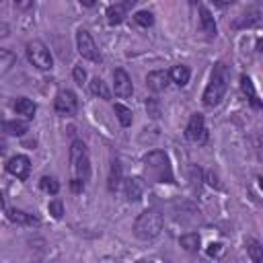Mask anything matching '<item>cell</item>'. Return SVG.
<instances>
[{
  "label": "cell",
  "instance_id": "cell-1",
  "mask_svg": "<svg viewBox=\"0 0 263 263\" xmlns=\"http://www.w3.org/2000/svg\"><path fill=\"white\" fill-rule=\"evenodd\" d=\"M228 80H230L228 66L224 62H218L214 66L212 76H210V82H208V86L203 90V105L205 107H216L224 99V95L228 90Z\"/></svg>",
  "mask_w": 263,
  "mask_h": 263
},
{
  "label": "cell",
  "instance_id": "cell-2",
  "mask_svg": "<svg viewBox=\"0 0 263 263\" xmlns=\"http://www.w3.org/2000/svg\"><path fill=\"white\" fill-rule=\"evenodd\" d=\"M144 171L146 177L154 183H173L171 160L162 150H152L144 156Z\"/></svg>",
  "mask_w": 263,
  "mask_h": 263
},
{
  "label": "cell",
  "instance_id": "cell-3",
  "mask_svg": "<svg viewBox=\"0 0 263 263\" xmlns=\"http://www.w3.org/2000/svg\"><path fill=\"white\" fill-rule=\"evenodd\" d=\"M162 226H164V218L158 210H146L142 212L138 218H136V224H134V234L140 238V240H152L156 238L160 232H162Z\"/></svg>",
  "mask_w": 263,
  "mask_h": 263
},
{
  "label": "cell",
  "instance_id": "cell-4",
  "mask_svg": "<svg viewBox=\"0 0 263 263\" xmlns=\"http://www.w3.org/2000/svg\"><path fill=\"white\" fill-rule=\"evenodd\" d=\"M70 162H72L76 179H80L82 183L90 179V158H88V150L82 140H74L70 144Z\"/></svg>",
  "mask_w": 263,
  "mask_h": 263
},
{
  "label": "cell",
  "instance_id": "cell-5",
  "mask_svg": "<svg viewBox=\"0 0 263 263\" xmlns=\"http://www.w3.org/2000/svg\"><path fill=\"white\" fill-rule=\"evenodd\" d=\"M27 58H29V62H31L35 68H39V70H49V68L53 66V58H51L47 45H45L43 41H39V39L27 43Z\"/></svg>",
  "mask_w": 263,
  "mask_h": 263
},
{
  "label": "cell",
  "instance_id": "cell-6",
  "mask_svg": "<svg viewBox=\"0 0 263 263\" xmlns=\"http://www.w3.org/2000/svg\"><path fill=\"white\" fill-rule=\"evenodd\" d=\"M53 109H55L58 115H64V117L76 115V111H78V99H76V95L72 90H68V88L66 90H60L55 95V99H53Z\"/></svg>",
  "mask_w": 263,
  "mask_h": 263
},
{
  "label": "cell",
  "instance_id": "cell-7",
  "mask_svg": "<svg viewBox=\"0 0 263 263\" xmlns=\"http://www.w3.org/2000/svg\"><path fill=\"white\" fill-rule=\"evenodd\" d=\"M76 45H78V53H80L84 60H90V62H99V60H101L99 49H97V45H95V41H92V37H90L88 31L80 29V31L76 33Z\"/></svg>",
  "mask_w": 263,
  "mask_h": 263
},
{
  "label": "cell",
  "instance_id": "cell-8",
  "mask_svg": "<svg viewBox=\"0 0 263 263\" xmlns=\"http://www.w3.org/2000/svg\"><path fill=\"white\" fill-rule=\"evenodd\" d=\"M185 136H187L189 142H195V144H203L208 140V129H205L203 115H199V113L191 115V119L185 127Z\"/></svg>",
  "mask_w": 263,
  "mask_h": 263
},
{
  "label": "cell",
  "instance_id": "cell-9",
  "mask_svg": "<svg viewBox=\"0 0 263 263\" xmlns=\"http://www.w3.org/2000/svg\"><path fill=\"white\" fill-rule=\"evenodd\" d=\"M113 88H115V95H117L119 99H127V97H132L134 86H132V78L127 76L125 70L117 68V70L113 72Z\"/></svg>",
  "mask_w": 263,
  "mask_h": 263
},
{
  "label": "cell",
  "instance_id": "cell-10",
  "mask_svg": "<svg viewBox=\"0 0 263 263\" xmlns=\"http://www.w3.org/2000/svg\"><path fill=\"white\" fill-rule=\"evenodd\" d=\"M6 168H8V173L14 175L16 179H27V175H29V171H31V160H29L25 154H16V156H12V158L8 160Z\"/></svg>",
  "mask_w": 263,
  "mask_h": 263
},
{
  "label": "cell",
  "instance_id": "cell-11",
  "mask_svg": "<svg viewBox=\"0 0 263 263\" xmlns=\"http://www.w3.org/2000/svg\"><path fill=\"white\" fill-rule=\"evenodd\" d=\"M168 72H164V70H154V72H150L148 76H146V84H148V88L150 90H154V92H160V90H164L166 86H168Z\"/></svg>",
  "mask_w": 263,
  "mask_h": 263
},
{
  "label": "cell",
  "instance_id": "cell-12",
  "mask_svg": "<svg viewBox=\"0 0 263 263\" xmlns=\"http://www.w3.org/2000/svg\"><path fill=\"white\" fill-rule=\"evenodd\" d=\"M12 109H14L18 115H23L25 119H33V115H35V111H37V105H35L31 99H27V97H18V99L12 103Z\"/></svg>",
  "mask_w": 263,
  "mask_h": 263
},
{
  "label": "cell",
  "instance_id": "cell-13",
  "mask_svg": "<svg viewBox=\"0 0 263 263\" xmlns=\"http://www.w3.org/2000/svg\"><path fill=\"white\" fill-rule=\"evenodd\" d=\"M132 4H134V0H132V2H121V4H111V6L107 8V21H109L111 25H119Z\"/></svg>",
  "mask_w": 263,
  "mask_h": 263
},
{
  "label": "cell",
  "instance_id": "cell-14",
  "mask_svg": "<svg viewBox=\"0 0 263 263\" xmlns=\"http://www.w3.org/2000/svg\"><path fill=\"white\" fill-rule=\"evenodd\" d=\"M199 23H201V29L208 37H216L218 29H216V23H214V16L212 12L205 8V6H199Z\"/></svg>",
  "mask_w": 263,
  "mask_h": 263
},
{
  "label": "cell",
  "instance_id": "cell-15",
  "mask_svg": "<svg viewBox=\"0 0 263 263\" xmlns=\"http://www.w3.org/2000/svg\"><path fill=\"white\" fill-rule=\"evenodd\" d=\"M189 76H191V70H189L187 66H183V64L173 66L171 72H168V78H171L177 86H185V84L189 82Z\"/></svg>",
  "mask_w": 263,
  "mask_h": 263
},
{
  "label": "cell",
  "instance_id": "cell-16",
  "mask_svg": "<svg viewBox=\"0 0 263 263\" xmlns=\"http://www.w3.org/2000/svg\"><path fill=\"white\" fill-rule=\"evenodd\" d=\"M27 121L21 119H12V121H0V132L8 134V136H23L27 132Z\"/></svg>",
  "mask_w": 263,
  "mask_h": 263
},
{
  "label": "cell",
  "instance_id": "cell-17",
  "mask_svg": "<svg viewBox=\"0 0 263 263\" xmlns=\"http://www.w3.org/2000/svg\"><path fill=\"white\" fill-rule=\"evenodd\" d=\"M240 90L247 95V99L251 101V105H253L255 109L261 107V101H259V97H257V92H255V86H253V82H251L249 76H240Z\"/></svg>",
  "mask_w": 263,
  "mask_h": 263
},
{
  "label": "cell",
  "instance_id": "cell-18",
  "mask_svg": "<svg viewBox=\"0 0 263 263\" xmlns=\"http://www.w3.org/2000/svg\"><path fill=\"white\" fill-rule=\"evenodd\" d=\"M125 193H127V199L132 201H138L144 193V183L142 179H127L125 181Z\"/></svg>",
  "mask_w": 263,
  "mask_h": 263
},
{
  "label": "cell",
  "instance_id": "cell-19",
  "mask_svg": "<svg viewBox=\"0 0 263 263\" xmlns=\"http://www.w3.org/2000/svg\"><path fill=\"white\" fill-rule=\"evenodd\" d=\"M8 218L16 224H39V218L33 216V214H27V212H21V210H8Z\"/></svg>",
  "mask_w": 263,
  "mask_h": 263
},
{
  "label": "cell",
  "instance_id": "cell-20",
  "mask_svg": "<svg viewBox=\"0 0 263 263\" xmlns=\"http://www.w3.org/2000/svg\"><path fill=\"white\" fill-rule=\"evenodd\" d=\"M121 185V164L119 160L111 162V173H109V191H117Z\"/></svg>",
  "mask_w": 263,
  "mask_h": 263
},
{
  "label": "cell",
  "instance_id": "cell-21",
  "mask_svg": "<svg viewBox=\"0 0 263 263\" xmlns=\"http://www.w3.org/2000/svg\"><path fill=\"white\" fill-rule=\"evenodd\" d=\"M90 92L92 95H97L99 99H109L111 97V92H109V88H107V84L97 76V78H92V82H90Z\"/></svg>",
  "mask_w": 263,
  "mask_h": 263
},
{
  "label": "cell",
  "instance_id": "cell-22",
  "mask_svg": "<svg viewBox=\"0 0 263 263\" xmlns=\"http://www.w3.org/2000/svg\"><path fill=\"white\" fill-rule=\"evenodd\" d=\"M115 115H117V119H119V123L123 125V127H127V125H132V109H127L125 105H121V103H115Z\"/></svg>",
  "mask_w": 263,
  "mask_h": 263
},
{
  "label": "cell",
  "instance_id": "cell-23",
  "mask_svg": "<svg viewBox=\"0 0 263 263\" xmlns=\"http://www.w3.org/2000/svg\"><path fill=\"white\" fill-rule=\"evenodd\" d=\"M16 62V55L8 49H0V76L10 70V66Z\"/></svg>",
  "mask_w": 263,
  "mask_h": 263
},
{
  "label": "cell",
  "instance_id": "cell-24",
  "mask_svg": "<svg viewBox=\"0 0 263 263\" xmlns=\"http://www.w3.org/2000/svg\"><path fill=\"white\" fill-rule=\"evenodd\" d=\"M181 247L185 249V251H197L199 249V236L195 234V232H191V234H183L181 236Z\"/></svg>",
  "mask_w": 263,
  "mask_h": 263
},
{
  "label": "cell",
  "instance_id": "cell-25",
  "mask_svg": "<svg viewBox=\"0 0 263 263\" xmlns=\"http://www.w3.org/2000/svg\"><path fill=\"white\" fill-rule=\"evenodd\" d=\"M247 251H249V257L253 259V263H261V242L251 238L247 240Z\"/></svg>",
  "mask_w": 263,
  "mask_h": 263
},
{
  "label": "cell",
  "instance_id": "cell-26",
  "mask_svg": "<svg viewBox=\"0 0 263 263\" xmlns=\"http://www.w3.org/2000/svg\"><path fill=\"white\" fill-rule=\"evenodd\" d=\"M39 185H41V189H43L45 193H51V195H55V193L60 191V183H58L53 177H41Z\"/></svg>",
  "mask_w": 263,
  "mask_h": 263
},
{
  "label": "cell",
  "instance_id": "cell-27",
  "mask_svg": "<svg viewBox=\"0 0 263 263\" xmlns=\"http://www.w3.org/2000/svg\"><path fill=\"white\" fill-rule=\"evenodd\" d=\"M134 21H136L140 27H150V25L154 23V16H152V12H148V10H140V12L134 14Z\"/></svg>",
  "mask_w": 263,
  "mask_h": 263
},
{
  "label": "cell",
  "instance_id": "cell-28",
  "mask_svg": "<svg viewBox=\"0 0 263 263\" xmlns=\"http://www.w3.org/2000/svg\"><path fill=\"white\" fill-rule=\"evenodd\" d=\"M47 210H49V214H51L55 220H60V218L64 216V203H62L60 199H53V201H49Z\"/></svg>",
  "mask_w": 263,
  "mask_h": 263
},
{
  "label": "cell",
  "instance_id": "cell-29",
  "mask_svg": "<svg viewBox=\"0 0 263 263\" xmlns=\"http://www.w3.org/2000/svg\"><path fill=\"white\" fill-rule=\"evenodd\" d=\"M72 76H74V82H76V84H82V82L86 80V72H84V68H82V66H74Z\"/></svg>",
  "mask_w": 263,
  "mask_h": 263
},
{
  "label": "cell",
  "instance_id": "cell-30",
  "mask_svg": "<svg viewBox=\"0 0 263 263\" xmlns=\"http://www.w3.org/2000/svg\"><path fill=\"white\" fill-rule=\"evenodd\" d=\"M70 185H72V191H76V193L84 189V183H82L80 179H72V183H70Z\"/></svg>",
  "mask_w": 263,
  "mask_h": 263
},
{
  "label": "cell",
  "instance_id": "cell-31",
  "mask_svg": "<svg viewBox=\"0 0 263 263\" xmlns=\"http://www.w3.org/2000/svg\"><path fill=\"white\" fill-rule=\"evenodd\" d=\"M146 107H148V111H150V115H152V117H158V109H156V103L148 101V103H146Z\"/></svg>",
  "mask_w": 263,
  "mask_h": 263
},
{
  "label": "cell",
  "instance_id": "cell-32",
  "mask_svg": "<svg viewBox=\"0 0 263 263\" xmlns=\"http://www.w3.org/2000/svg\"><path fill=\"white\" fill-rule=\"evenodd\" d=\"M4 150H6V142L0 138V152H4Z\"/></svg>",
  "mask_w": 263,
  "mask_h": 263
}]
</instances>
